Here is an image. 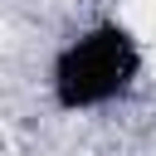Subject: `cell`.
I'll use <instances>...</instances> for the list:
<instances>
[{
    "label": "cell",
    "mask_w": 156,
    "mask_h": 156,
    "mask_svg": "<svg viewBox=\"0 0 156 156\" xmlns=\"http://www.w3.org/2000/svg\"><path fill=\"white\" fill-rule=\"evenodd\" d=\"M146 83V39L122 15H93L68 29L44 63V102L58 117H102Z\"/></svg>",
    "instance_id": "6da1fadb"
}]
</instances>
